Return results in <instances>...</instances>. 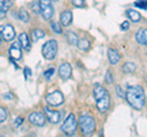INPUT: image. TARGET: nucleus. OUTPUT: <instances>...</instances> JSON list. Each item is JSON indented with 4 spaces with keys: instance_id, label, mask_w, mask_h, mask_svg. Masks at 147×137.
<instances>
[{
    "instance_id": "1",
    "label": "nucleus",
    "mask_w": 147,
    "mask_h": 137,
    "mask_svg": "<svg viewBox=\"0 0 147 137\" xmlns=\"http://www.w3.org/2000/svg\"><path fill=\"white\" fill-rule=\"evenodd\" d=\"M125 98L129 102V104L136 110H141L145 107V92L140 86H130V87H127Z\"/></svg>"
},
{
    "instance_id": "2",
    "label": "nucleus",
    "mask_w": 147,
    "mask_h": 137,
    "mask_svg": "<svg viewBox=\"0 0 147 137\" xmlns=\"http://www.w3.org/2000/svg\"><path fill=\"white\" fill-rule=\"evenodd\" d=\"M79 126H80L82 135L90 136V135L93 134V131L96 129V121L90 114H84V115L80 116Z\"/></svg>"
},
{
    "instance_id": "3",
    "label": "nucleus",
    "mask_w": 147,
    "mask_h": 137,
    "mask_svg": "<svg viewBox=\"0 0 147 137\" xmlns=\"http://www.w3.org/2000/svg\"><path fill=\"white\" fill-rule=\"evenodd\" d=\"M57 52H58V43L54 39L48 40L42 47V54L47 60H53L55 55H57Z\"/></svg>"
},
{
    "instance_id": "4",
    "label": "nucleus",
    "mask_w": 147,
    "mask_h": 137,
    "mask_svg": "<svg viewBox=\"0 0 147 137\" xmlns=\"http://www.w3.org/2000/svg\"><path fill=\"white\" fill-rule=\"evenodd\" d=\"M39 12L44 20H50L54 15L52 0H39Z\"/></svg>"
},
{
    "instance_id": "5",
    "label": "nucleus",
    "mask_w": 147,
    "mask_h": 137,
    "mask_svg": "<svg viewBox=\"0 0 147 137\" xmlns=\"http://www.w3.org/2000/svg\"><path fill=\"white\" fill-rule=\"evenodd\" d=\"M76 130H77V120H76V118L74 114H70V115L66 118V120L64 121L61 131H64L66 135L71 136V135L75 134Z\"/></svg>"
},
{
    "instance_id": "6",
    "label": "nucleus",
    "mask_w": 147,
    "mask_h": 137,
    "mask_svg": "<svg viewBox=\"0 0 147 137\" xmlns=\"http://www.w3.org/2000/svg\"><path fill=\"white\" fill-rule=\"evenodd\" d=\"M45 100L49 105H53V107H58V105H61L64 103V95L61 92L59 91H55V92L49 93L47 97H45Z\"/></svg>"
},
{
    "instance_id": "7",
    "label": "nucleus",
    "mask_w": 147,
    "mask_h": 137,
    "mask_svg": "<svg viewBox=\"0 0 147 137\" xmlns=\"http://www.w3.org/2000/svg\"><path fill=\"white\" fill-rule=\"evenodd\" d=\"M28 120L32 125H36V126H44L45 125V120H47V118L45 115H43L42 113H31L28 115Z\"/></svg>"
},
{
    "instance_id": "8",
    "label": "nucleus",
    "mask_w": 147,
    "mask_h": 137,
    "mask_svg": "<svg viewBox=\"0 0 147 137\" xmlns=\"http://www.w3.org/2000/svg\"><path fill=\"white\" fill-rule=\"evenodd\" d=\"M0 34H1V38L5 39V40H12L15 38V30H13V27L11 25H4L0 27Z\"/></svg>"
},
{
    "instance_id": "9",
    "label": "nucleus",
    "mask_w": 147,
    "mask_h": 137,
    "mask_svg": "<svg viewBox=\"0 0 147 137\" xmlns=\"http://www.w3.org/2000/svg\"><path fill=\"white\" fill-rule=\"evenodd\" d=\"M97 103V109L99 113H105L109 109V104H110V97H109V93L107 92L103 97H100L99 99L96 100Z\"/></svg>"
},
{
    "instance_id": "10",
    "label": "nucleus",
    "mask_w": 147,
    "mask_h": 137,
    "mask_svg": "<svg viewBox=\"0 0 147 137\" xmlns=\"http://www.w3.org/2000/svg\"><path fill=\"white\" fill-rule=\"evenodd\" d=\"M44 114H45V118H47L49 120V122H52V124H58L61 119V113L60 111L52 110V109H49L48 107L44 108Z\"/></svg>"
},
{
    "instance_id": "11",
    "label": "nucleus",
    "mask_w": 147,
    "mask_h": 137,
    "mask_svg": "<svg viewBox=\"0 0 147 137\" xmlns=\"http://www.w3.org/2000/svg\"><path fill=\"white\" fill-rule=\"evenodd\" d=\"M72 74V67L69 62H64L59 67V76L61 77L63 80H69L71 77Z\"/></svg>"
},
{
    "instance_id": "12",
    "label": "nucleus",
    "mask_w": 147,
    "mask_h": 137,
    "mask_svg": "<svg viewBox=\"0 0 147 137\" xmlns=\"http://www.w3.org/2000/svg\"><path fill=\"white\" fill-rule=\"evenodd\" d=\"M9 53H10V56L12 60H20L22 58V50H21V45L20 43H12L10 49H9Z\"/></svg>"
},
{
    "instance_id": "13",
    "label": "nucleus",
    "mask_w": 147,
    "mask_h": 137,
    "mask_svg": "<svg viewBox=\"0 0 147 137\" xmlns=\"http://www.w3.org/2000/svg\"><path fill=\"white\" fill-rule=\"evenodd\" d=\"M136 42L140 45H146L147 47V28H141L136 33Z\"/></svg>"
},
{
    "instance_id": "14",
    "label": "nucleus",
    "mask_w": 147,
    "mask_h": 137,
    "mask_svg": "<svg viewBox=\"0 0 147 137\" xmlns=\"http://www.w3.org/2000/svg\"><path fill=\"white\" fill-rule=\"evenodd\" d=\"M120 54L118 53L117 49H113L110 48L108 49V59H109V62L112 64V65H115V64L119 62V60H120Z\"/></svg>"
},
{
    "instance_id": "15",
    "label": "nucleus",
    "mask_w": 147,
    "mask_h": 137,
    "mask_svg": "<svg viewBox=\"0 0 147 137\" xmlns=\"http://www.w3.org/2000/svg\"><path fill=\"white\" fill-rule=\"evenodd\" d=\"M18 42H20L21 48H24L25 50H27V52L31 49L30 38H28V36H27L26 33H21L20 36H18Z\"/></svg>"
},
{
    "instance_id": "16",
    "label": "nucleus",
    "mask_w": 147,
    "mask_h": 137,
    "mask_svg": "<svg viewBox=\"0 0 147 137\" xmlns=\"http://www.w3.org/2000/svg\"><path fill=\"white\" fill-rule=\"evenodd\" d=\"M71 21H72V13H71V11L65 10V11H63L60 13V22H61L63 26H69L71 24Z\"/></svg>"
},
{
    "instance_id": "17",
    "label": "nucleus",
    "mask_w": 147,
    "mask_h": 137,
    "mask_svg": "<svg viewBox=\"0 0 147 137\" xmlns=\"http://www.w3.org/2000/svg\"><path fill=\"white\" fill-rule=\"evenodd\" d=\"M77 47H79L81 52H88L91 48V43L88 42V39L81 38V39H79V42H77Z\"/></svg>"
},
{
    "instance_id": "18",
    "label": "nucleus",
    "mask_w": 147,
    "mask_h": 137,
    "mask_svg": "<svg viewBox=\"0 0 147 137\" xmlns=\"http://www.w3.org/2000/svg\"><path fill=\"white\" fill-rule=\"evenodd\" d=\"M126 16H127V19H130L132 22H139L141 20L140 13L137 11H135V10H132V9H127L126 10Z\"/></svg>"
},
{
    "instance_id": "19",
    "label": "nucleus",
    "mask_w": 147,
    "mask_h": 137,
    "mask_svg": "<svg viewBox=\"0 0 147 137\" xmlns=\"http://www.w3.org/2000/svg\"><path fill=\"white\" fill-rule=\"evenodd\" d=\"M107 93V91H105L100 85H96L94 88H93V95H94V99L97 100L99 99L100 97H103V95Z\"/></svg>"
},
{
    "instance_id": "20",
    "label": "nucleus",
    "mask_w": 147,
    "mask_h": 137,
    "mask_svg": "<svg viewBox=\"0 0 147 137\" xmlns=\"http://www.w3.org/2000/svg\"><path fill=\"white\" fill-rule=\"evenodd\" d=\"M44 36H45L44 31H42L40 28H36V30H33V31L31 32V37H32V40H33V42L39 40L40 38H43Z\"/></svg>"
},
{
    "instance_id": "21",
    "label": "nucleus",
    "mask_w": 147,
    "mask_h": 137,
    "mask_svg": "<svg viewBox=\"0 0 147 137\" xmlns=\"http://www.w3.org/2000/svg\"><path fill=\"white\" fill-rule=\"evenodd\" d=\"M18 17H20V20L22 21V22H28L30 21V15H28V12H27V10L26 9H20V11H18Z\"/></svg>"
},
{
    "instance_id": "22",
    "label": "nucleus",
    "mask_w": 147,
    "mask_h": 137,
    "mask_svg": "<svg viewBox=\"0 0 147 137\" xmlns=\"http://www.w3.org/2000/svg\"><path fill=\"white\" fill-rule=\"evenodd\" d=\"M67 37V42L70 45H77V42H79V37L74 33V32H70V33L66 34Z\"/></svg>"
},
{
    "instance_id": "23",
    "label": "nucleus",
    "mask_w": 147,
    "mask_h": 137,
    "mask_svg": "<svg viewBox=\"0 0 147 137\" xmlns=\"http://www.w3.org/2000/svg\"><path fill=\"white\" fill-rule=\"evenodd\" d=\"M135 64H132V62H126L125 65L123 66V71L124 72H126V74H131V72H134L135 71Z\"/></svg>"
},
{
    "instance_id": "24",
    "label": "nucleus",
    "mask_w": 147,
    "mask_h": 137,
    "mask_svg": "<svg viewBox=\"0 0 147 137\" xmlns=\"http://www.w3.org/2000/svg\"><path fill=\"white\" fill-rule=\"evenodd\" d=\"M10 4L6 3L5 0H0V16H4L5 15V12L7 11V7Z\"/></svg>"
},
{
    "instance_id": "25",
    "label": "nucleus",
    "mask_w": 147,
    "mask_h": 137,
    "mask_svg": "<svg viewBox=\"0 0 147 137\" xmlns=\"http://www.w3.org/2000/svg\"><path fill=\"white\" fill-rule=\"evenodd\" d=\"M50 27H52L53 32H55V33H58V34H60L61 32H63V30H61L60 25H59V24H57V22H55V21H53L52 24H50Z\"/></svg>"
},
{
    "instance_id": "26",
    "label": "nucleus",
    "mask_w": 147,
    "mask_h": 137,
    "mask_svg": "<svg viewBox=\"0 0 147 137\" xmlns=\"http://www.w3.org/2000/svg\"><path fill=\"white\" fill-rule=\"evenodd\" d=\"M7 119V110L5 108H1L0 107V124L4 122Z\"/></svg>"
},
{
    "instance_id": "27",
    "label": "nucleus",
    "mask_w": 147,
    "mask_h": 137,
    "mask_svg": "<svg viewBox=\"0 0 147 137\" xmlns=\"http://www.w3.org/2000/svg\"><path fill=\"white\" fill-rule=\"evenodd\" d=\"M135 6L139 9L147 10V0H137V1H135Z\"/></svg>"
},
{
    "instance_id": "28",
    "label": "nucleus",
    "mask_w": 147,
    "mask_h": 137,
    "mask_svg": "<svg viewBox=\"0 0 147 137\" xmlns=\"http://www.w3.org/2000/svg\"><path fill=\"white\" fill-rule=\"evenodd\" d=\"M54 72H55L54 67H50V68H48V70H45V71H44L43 76H44V77H45V79H47V80H50V79H52V77H53Z\"/></svg>"
},
{
    "instance_id": "29",
    "label": "nucleus",
    "mask_w": 147,
    "mask_h": 137,
    "mask_svg": "<svg viewBox=\"0 0 147 137\" xmlns=\"http://www.w3.org/2000/svg\"><path fill=\"white\" fill-rule=\"evenodd\" d=\"M71 3H72V5L76 7H85L86 6L85 0H71Z\"/></svg>"
},
{
    "instance_id": "30",
    "label": "nucleus",
    "mask_w": 147,
    "mask_h": 137,
    "mask_svg": "<svg viewBox=\"0 0 147 137\" xmlns=\"http://www.w3.org/2000/svg\"><path fill=\"white\" fill-rule=\"evenodd\" d=\"M22 122H24V119H22L21 116H17L15 120H13V126H15V127H20L22 125Z\"/></svg>"
},
{
    "instance_id": "31",
    "label": "nucleus",
    "mask_w": 147,
    "mask_h": 137,
    "mask_svg": "<svg viewBox=\"0 0 147 137\" xmlns=\"http://www.w3.org/2000/svg\"><path fill=\"white\" fill-rule=\"evenodd\" d=\"M24 74H25V79H26V80L28 79V77H31L32 71H31V68H30L28 66H25V68H24Z\"/></svg>"
},
{
    "instance_id": "32",
    "label": "nucleus",
    "mask_w": 147,
    "mask_h": 137,
    "mask_svg": "<svg viewBox=\"0 0 147 137\" xmlns=\"http://www.w3.org/2000/svg\"><path fill=\"white\" fill-rule=\"evenodd\" d=\"M105 82H107V83H113V77H112V74H110L109 71L105 74Z\"/></svg>"
},
{
    "instance_id": "33",
    "label": "nucleus",
    "mask_w": 147,
    "mask_h": 137,
    "mask_svg": "<svg viewBox=\"0 0 147 137\" xmlns=\"http://www.w3.org/2000/svg\"><path fill=\"white\" fill-rule=\"evenodd\" d=\"M117 92H118V95H119L120 98H124V97H125V93H124V91L121 89L120 86H117Z\"/></svg>"
},
{
    "instance_id": "34",
    "label": "nucleus",
    "mask_w": 147,
    "mask_h": 137,
    "mask_svg": "<svg viewBox=\"0 0 147 137\" xmlns=\"http://www.w3.org/2000/svg\"><path fill=\"white\" fill-rule=\"evenodd\" d=\"M120 27H121V30H123V31H127V30H129V27H130V25H129V22H127V21H124L123 24L120 25Z\"/></svg>"
},
{
    "instance_id": "35",
    "label": "nucleus",
    "mask_w": 147,
    "mask_h": 137,
    "mask_svg": "<svg viewBox=\"0 0 147 137\" xmlns=\"http://www.w3.org/2000/svg\"><path fill=\"white\" fill-rule=\"evenodd\" d=\"M39 3H34V4H32V7H33V9H32V10H33L36 13L37 12H39Z\"/></svg>"
},
{
    "instance_id": "36",
    "label": "nucleus",
    "mask_w": 147,
    "mask_h": 137,
    "mask_svg": "<svg viewBox=\"0 0 147 137\" xmlns=\"http://www.w3.org/2000/svg\"><path fill=\"white\" fill-rule=\"evenodd\" d=\"M3 97H4V99H12V94L11 93H7V94H4Z\"/></svg>"
},
{
    "instance_id": "37",
    "label": "nucleus",
    "mask_w": 147,
    "mask_h": 137,
    "mask_svg": "<svg viewBox=\"0 0 147 137\" xmlns=\"http://www.w3.org/2000/svg\"><path fill=\"white\" fill-rule=\"evenodd\" d=\"M0 40H1V34H0Z\"/></svg>"
}]
</instances>
